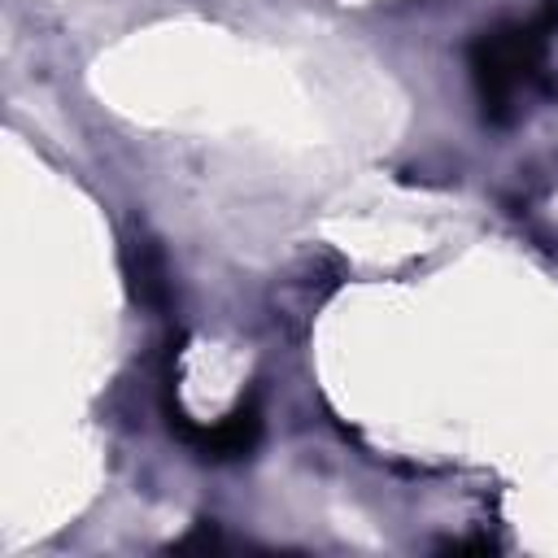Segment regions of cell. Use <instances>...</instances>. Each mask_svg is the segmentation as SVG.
I'll use <instances>...</instances> for the list:
<instances>
[{
    "label": "cell",
    "instance_id": "cell-1",
    "mask_svg": "<svg viewBox=\"0 0 558 558\" xmlns=\"http://www.w3.org/2000/svg\"><path fill=\"white\" fill-rule=\"evenodd\" d=\"M558 35V0L527 22H501L471 44V78L488 122H514L549 83V39Z\"/></svg>",
    "mask_w": 558,
    "mask_h": 558
},
{
    "label": "cell",
    "instance_id": "cell-2",
    "mask_svg": "<svg viewBox=\"0 0 558 558\" xmlns=\"http://www.w3.org/2000/svg\"><path fill=\"white\" fill-rule=\"evenodd\" d=\"M174 427H179V436L201 453V458H244L253 445H257V436H262V414H257V405L253 401H244V405H235L222 423H214V427H196V423H183V418H174Z\"/></svg>",
    "mask_w": 558,
    "mask_h": 558
}]
</instances>
